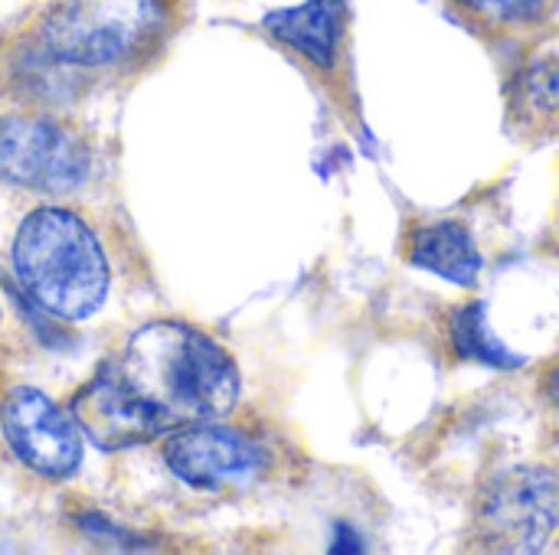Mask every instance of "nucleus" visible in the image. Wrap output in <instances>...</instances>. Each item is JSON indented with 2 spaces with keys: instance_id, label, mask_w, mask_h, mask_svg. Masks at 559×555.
<instances>
[{
  "instance_id": "obj_3",
  "label": "nucleus",
  "mask_w": 559,
  "mask_h": 555,
  "mask_svg": "<svg viewBox=\"0 0 559 555\" xmlns=\"http://www.w3.org/2000/svg\"><path fill=\"white\" fill-rule=\"evenodd\" d=\"M167 0H56L33 26L39 59L79 72L144 62L167 36Z\"/></svg>"
},
{
  "instance_id": "obj_11",
  "label": "nucleus",
  "mask_w": 559,
  "mask_h": 555,
  "mask_svg": "<svg viewBox=\"0 0 559 555\" xmlns=\"http://www.w3.org/2000/svg\"><path fill=\"white\" fill-rule=\"evenodd\" d=\"M524 98L537 111H557L559 108V56L537 59L524 75Z\"/></svg>"
},
{
  "instance_id": "obj_1",
  "label": "nucleus",
  "mask_w": 559,
  "mask_h": 555,
  "mask_svg": "<svg viewBox=\"0 0 559 555\" xmlns=\"http://www.w3.org/2000/svg\"><path fill=\"white\" fill-rule=\"evenodd\" d=\"M242 389L233 353L164 317L128 334L72 393L69 415L105 451L147 445L190 422L229 419Z\"/></svg>"
},
{
  "instance_id": "obj_14",
  "label": "nucleus",
  "mask_w": 559,
  "mask_h": 555,
  "mask_svg": "<svg viewBox=\"0 0 559 555\" xmlns=\"http://www.w3.org/2000/svg\"><path fill=\"white\" fill-rule=\"evenodd\" d=\"M0 324H3V304H0Z\"/></svg>"
},
{
  "instance_id": "obj_4",
  "label": "nucleus",
  "mask_w": 559,
  "mask_h": 555,
  "mask_svg": "<svg viewBox=\"0 0 559 555\" xmlns=\"http://www.w3.org/2000/svg\"><path fill=\"white\" fill-rule=\"evenodd\" d=\"M160 458L180 484L203 494L242 491L255 484L269 464L265 448L242 429L226 425V419L174 429L160 442Z\"/></svg>"
},
{
  "instance_id": "obj_13",
  "label": "nucleus",
  "mask_w": 559,
  "mask_h": 555,
  "mask_svg": "<svg viewBox=\"0 0 559 555\" xmlns=\"http://www.w3.org/2000/svg\"><path fill=\"white\" fill-rule=\"evenodd\" d=\"M544 389H547V396H550V402H557L559 406V366L547 376V383H544Z\"/></svg>"
},
{
  "instance_id": "obj_2",
  "label": "nucleus",
  "mask_w": 559,
  "mask_h": 555,
  "mask_svg": "<svg viewBox=\"0 0 559 555\" xmlns=\"http://www.w3.org/2000/svg\"><path fill=\"white\" fill-rule=\"evenodd\" d=\"M13 272L23 291L59 321H85L102 311L111 265L92 222L69 206H36L13 236Z\"/></svg>"
},
{
  "instance_id": "obj_5",
  "label": "nucleus",
  "mask_w": 559,
  "mask_h": 555,
  "mask_svg": "<svg viewBox=\"0 0 559 555\" xmlns=\"http://www.w3.org/2000/svg\"><path fill=\"white\" fill-rule=\"evenodd\" d=\"M92 167V150L69 124L43 114H16L0 121V177L39 190L69 193Z\"/></svg>"
},
{
  "instance_id": "obj_12",
  "label": "nucleus",
  "mask_w": 559,
  "mask_h": 555,
  "mask_svg": "<svg viewBox=\"0 0 559 555\" xmlns=\"http://www.w3.org/2000/svg\"><path fill=\"white\" fill-rule=\"evenodd\" d=\"M468 13L488 23H531L540 20L544 0H459Z\"/></svg>"
},
{
  "instance_id": "obj_7",
  "label": "nucleus",
  "mask_w": 559,
  "mask_h": 555,
  "mask_svg": "<svg viewBox=\"0 0 559 555\" xmlns=\"http://www.w3.org/2000/svg\"><path fill=\"white\" fill-rule=\"evenodd\" d=\"M559 527V478L550 468H518L504 474L481 507L485 546L534 553Z\"/></svg>"
},
{
  "instance_id": "obj_8",
  "label": "nucleus",
  "mask_w": 559,
  "mask_h": 555,
  "mask_svg": "<svg viewBox=\"0 0 559 555\" xmlns=\"http://www.w3.org/2000/svg\"><path fill=\"white\" fill-rule=\"evenodd\" d=\"M265 33L308 59L314 69H334L347 29V0H305L288 10H275L262 20Z\"/></svg>"
},
{
  "instance_id": "obj_10",
  "label": "nucleus",
  "mask_w": 559,
  "mask_h": 555,
  "mask_svg": "<svg viewBox=\"0 0 559 555\" xmlns=\"http://www.w3.org/2000/svg\"><path fill=\"white\" fill-rule=\"evenodd\" d=\"M452 340L459 357L495 366V370H518L524 360L518 353H511L488 327V311L481 301L465 304L455 317H452Z\"/></svg>"
},
{
  "instance_id": "obj_6",
  "label": "nucleus",
  "mask_w": 559,
  "mask_h": 555,
  "mask_svg": "<svg viewBox=\"0 0 559 555\" xmlns=\"http://www.w3.org/2000/svg\"><path fill=\"white\" fill-rule=\"evenodd\" d=\"M0 432L16 461L43 478H69L82 464L79 422L33 386H13L3 396Z\"/></svg>"
},
{
  "instance_id": "obj_9",
  "label": "nucleus",
  "mask_w": 559,
  "mask_h": 555,
  "mask_svg": "<svg viewBox=\"0 0 559 555\" xmlns=\"http://www.w3.org/2000/svg\"><path fill=\"white\" fill-rule=\"evenodd\" d=\"M409 262L462 288L475 285L485 265L468 226L455 219L419 226L409 236Z\"/></svg>"
}]
</instances>
